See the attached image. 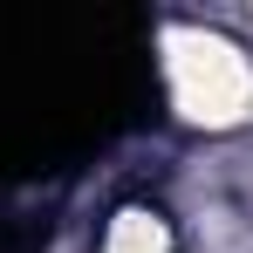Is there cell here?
I'll list each match as a JSON object with an SVG mask.
<instances>
[{
	"mask_svg": "<svg viewBox=\"0 0 253 253\" xmlns=\"http://www.w3.org/2000/svg\"><path fill=\"white\" fill-rule=\"evenodd\" d=\"M103 253H171V233H165V219H158V212L130 206V212H117V219H110Z\"/></svg>",
	"mask_w": 253,
	"mask_h": 253,
	"instance_id": "7a4b0ae2",
	"label": "cell"
},
{
	"mask_svg": "<svg viewBox=\"0 0 253 253\" xmlns=\"http://www.w3.org/2000/svg\"><path fill=\"white\" fill-rule=\"evenodd\" d=\"M165 76H171V103L185 124L226 130L247 117L253 103V69L233 42H219L206 28H171L165 35Z\"/></svg>",
	"mask_w": 253,
	"mask_h": 253,
	"instance_id": "6da1fadb",
	"label": "cell"
}]
</instances>
